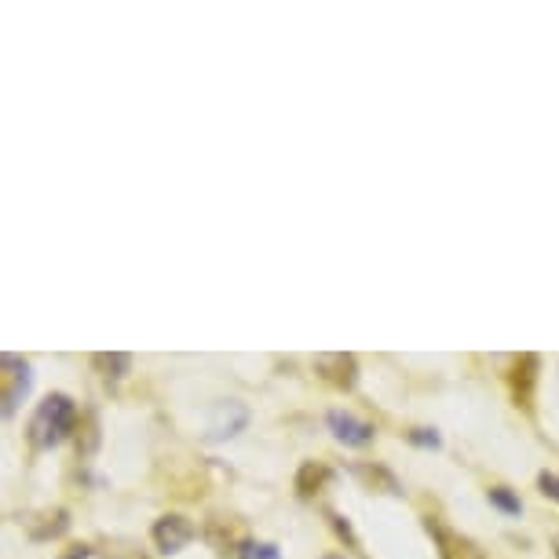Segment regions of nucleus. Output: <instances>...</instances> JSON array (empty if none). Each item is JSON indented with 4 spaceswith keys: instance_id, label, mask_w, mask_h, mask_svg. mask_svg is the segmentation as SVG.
<instances>
[{
    "instance_id": "obj_1",
    "label": "nucleus",
    "mask_w": 559,
    "mask_h": 559,
    "mask_svg": "<svg viewBox=\"0 0 559 559\" xmlns=\"http://www.w3.org/2000/svg\"><path fill=\"white\" fill-rule=\"evenodd\" d=\"M73 428H78V403L56 392L37 406L34 420H29V442L37 450H56L73 436Z\"/></svg>"
},
{
    "instance_id": "obj_2",
    "label": "nucleus",
    "mask_w": 559,
    "mask_h": 559,
    "mask_svg": "<svg viewBox=\"0 0 559 559\" xmlns=\"http://www.w3.org/2000/svg\"><path fill=\"white\" fill-rule=\"evenodd\" d=\"M29 388H34V366L15 352L0 355V403H4L0 409H4V417H15L19 403L29 395Z\"/></svg>"
},
{
    "instance_id": "obj_3",
    "label": "nucleus",
    "mask_w": 559,
    "mask_h": 559,
    "mask_svg": "<svg viewBox=\"0 0 559 559\" xmlns=\"http://www.w3.org/2000/svg\"><path fill=\"white\" fill-rule=\"evenodd\" d=\"M154 545H157V552H165V556H176V552H183L187 545L194 542V523L187 520V515H179V512H168L162 515V520L154 523Z\"/></svg>"
},
{
    "instance_id": "obj_4",
    "label": "nucleus",
    "mask_w": 559,
    "mask_h": 559,
    "mask_svg": "<svg viewBox=\"0 0 559 559\" xmlns=\"http://www.w3.org/2000/svg\"><path fill=\"white\" fill-rule=\"evenodd\" d=\"M325 425H330L336 442H344V447H355V450L369 447L373 436H377V428L369 425V420L347 414V409H330V414H325Z\"/></svg>"
},
{
    "instance_id": "obj_5",
    "label": "nucleus",
    "mask_w": 559,
    "mask_h": 559,
    "mask_svg": "<svg viewBox=\"0 0 559 559\" xmlns=\"http://www.w3.org/2000/svg\"><path fill=\"white\" fill-rule=\"evenodd\" d=\"M249 425V409L238 399H227L213 409V420H209V442H227L235 439L238 431H246Z\"/></svg>"
},
{
    "instance_id": "obj_6",
    "label": "nucleus",
    "mask_w": 559,
    "mask_h": 559,
    "mask_svg": "<svg viewBox=\"0 0 559 559\" xmlns=\"http://www.w3.org/2000/svg\"><path fill=\"white\" fill-rule=\"evenodd\" d=\"M314 373H319L322 381H330L333 388H344V392H352V388L358 384V362H355V355H344V352L319 355V358H314Z\"/></svg>"
},
{
    "instance_id": "obj_7",
    "label": "nucleus",
    "mask_w": 559,
    "mask_h": 559,
    "mask_svg": "<svg viewBox=\"0 0 559 559\" xmlns=\"http://www.w3.org/2000/svg\"><path fill=\"white\" fill-rule=\"evenodd\" d=\"M537 369H542V358H537V355L515 358V366H512V399H515V406H523V409L534 406Z\"/></svg>"
},
{
    "instance_id": "obj_8",
    "label": "nucleus",
    "mask_w": 559,
    "mask_h": 559,
    "mask_svg": "<svg viewBox=\"0 0 559 559\" xmlns=\"http://www.w3.org/2000/svg\"><path fill=\"white\" fill-rule=\"evenodd\" d=\"M425 526H428V534L439 542V559H479L476 548H472L468 542H464V537H457L453 531H447V526H442L439 520H428Z\"/></svg>"
},
{
    "instance_id": "obj_9",
    "label": "nucleus",
    "mask_w": 559,
    "mask_h": 559,
    "mask_svg": "<svg viewBox=\"0 0 559 559\" xmlns=\"http://www.w3.org/2000/svg\"><path fill=\"white\" fill-rule=\"evenodd\" d=\"M330 476H333V472L325 468L322 461H304L300 472H297V493H300V498H314V493L330 483Z\"/></svg>"
},
{
    "instance_id": "obj_10",
    "label": "nucleus",
    "mask_w": 559,
    "mask_h": 559,
    "mask_svg": "<svg viewBox=\"0 0 559 559\" xmlns=\"http://www.w3.org/2000/svg\"><path fill=\"white\" fill-rule=\"evenodd\" d=\"M92 362H96V369H99L103 377H107V381H121V377L132 369V358L124 355V352H99L96 358H92Z\"/></svg>"
},
{
    "instance_id": "obj_11",
    "label": "nucleus",
    "mask_w": 559,
    "mask_h": 559,
    "mask_svg": "<svg viewBox=\"0 0 559 559\" xmlns=\"http://www.w3.org/2000/svg\"><path fill=\"white\" fill-rule=\"evenodd\" d=\"M355 476H358V479H366L369 487H373V483H384V490H388V493H403V490H399L395 476H392V472H384V468H369V464H355Z\"/></svg>"
},
{
    "instance_id": "obj_12",
    "label": "nucleus",
    "mask_w": 559,
    "mask_h": 559,
    "mask_svg": "<svg viewBox=\"0 0 559 559\" xmlns=\"http://www.w3.org/2000/svg\"><path fill=\"white\" fill-rule=\"evenodd\" d=\"M487 498H490L493 509H501L504 515H523V501L515 498V493H512L509 487H493V490L487 493Z\"/></svg>"
},
{
    "instance_id": "obj_13",
    "label": "nucleus",
    "mask_w": 559,
    "mask_h": 559,
    "mask_svg": "<svg viewBox=\"0 0 559 559\" xmlns=\"http://www.w3.org/2000/svg\"><path fill=\"white\" fill-rule=\"evenodd\" d=\"M67 526H70V515L59 509V512H51V523H45V526H34V537H37V542H48V537L67 534Z\"/></svg>"
},
{
    "instance_id": "obj_14",
    "label": "nucleus",
    "mask_w": 559,
    "mask_h": 559,
    "mask_svg": "<svg viewBox=\"0 0 559 559\" xmlns=\"http://www.w3.org/2000/svg\"><path fill=\"white\" fill-rule=\"evenodd\" d=\"M238 559H282V552L271 542H246V545H241Z\"/></svg>"
},
{
    "instance_id": "obj_15",
    "label": "nucleus",
    "mask_w": 559,
    "mask_h": 559,
    "mask_svg": "<svg viewBox=\"0 0 559 559\" xmlns=\"http://www.w3.org/2000/svg\"><path fill=\"white\" fill-rule=\"evenodd\" d=\"M409 442H414V447H425V450H439L442 447L436 428H414V431H409Z\"/></svg>"
},
{
    "instance_id": "obj_16",
    "label": "nucleus",
    "mask_w": 559,
    "mask_h": 559,
    "mask_svg": "<svg viewBox=\"0 0 559 559\" xmlns=\"http://www.w3.org/2000/svg\"><path fill=\"white\" fill-rule=\"evenodd\" d=\"M537 487H542L545 498H552L559 504V476L556 472H542V476H537Z\"/></svg>"
},
{
    "instance_id": "obj_17",
    "label": "nucleus",
    "mask_w": 559,
    "mask_h": 559,
    "mask_svg": "<svg viewBox=\"0 0 559 559\" xmlns=\"http://www.w3.org/2000/svg\"><path fill=\"white\" fill-rule=\"evenodd\" d=\"M330 520H333V531L341 534V537H347V545H352V548H358V537L352 534V526H347V520H341L336 512H330Z\"/></svg>"
},
{
    "instance_id": "obj_18",
    "label": "nucleus",
    "mask_w": 559,
    "mask_h": 559,
    "mask_svg": "<svg viewBox=\"0 0 559 559\" xmlns=\"http://www.w3.org/2000/svg\"><path fill=\"white\" fill-rule=\"evenodd\" d=\"M88 556H92V548H88V545H73V552L59 556V559H88Z\"/></svg>"
},
{
    "instance_id": "obj_19",
    "label": "nucleus",
    "mask_w": 559,
    "mask_h": 559,
    "mask_svg": "<svg viewBox=\"0 0 559 559\" xmlns=\"http://www.w3.org/2000/svg\"><path fill=\"white\" fill-rule=\"evenodd\" d=\"M322 559H344V556H322Z\"/></svg>"
},
{
    "instance_id": "obj_20",
    "label": "nucleus",
    "mask_w": 559,
    "mask_h": 559,
    "mask_svg": "<svg viewBox=\"0 0 559 559\" xmlns=\"http://www.w3.org/2000/svg\"><path fill=\"white\" fill-rule=\"evenodd\" d=\"M556 556H559V537H556Z\"/></svg>"
}]
</instances>
